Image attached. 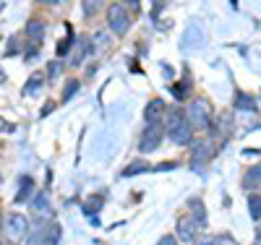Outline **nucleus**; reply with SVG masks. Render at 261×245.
Masks as SVG:
<instances>
[{"label":"nucleus","mask_w":261,"mask_h":245,"mask_svg":"<svg viewBox=\"0 0 261 245\" xmlns=\"http://www.w3.org/2000/svg\"><path fill=\"white\" fill-rule=\"evenodd\" d=\"M157 245H178V237L175 235H165V237H160Z\"/></svg>","instance_id":"nucleus-27"},{"label":"nucleus","mask_w":261,"mask_h":245,"mask_svg":"<svg viewBox=\"0 0 261 245\" xmlns=\"http://www.w3.org/2000/svg\"><path fill=\"white\" fill-rule=\"evenodd\" d=\"M186 206H188V211H191V216L196 219V222H199V225H201V230L206 227V206H204V201H201V198L199 196H191L188 198V201H186Z\"/></svg>","instance_id":"nucleus-12"},{"label":"nucleus","mask_w":261,"mask_h":245,"mask_svg":"<svg viewBox=\"0 0 261 245\" xmlns=\"http://www.w3.org/2000/svg\"><path fill=\"white\" fill-rule=\"evenodd\" d=\"M253 245H261V227H256V235H253Z\"/></svg>","instance_id":"nucleus-30"},{"label":"nucleus","mask_w":261,"mask_h":245,"mask_svg":"<svg viewBox=\"0 0 261 245\" xmlns=\"http://www.w3.org/2000/svg\"><path fill=\"white\" fill-rule=\"evenodd\" d=\"M170 92H172V97H175L178 102H186V99L193 94V81H191V78H183V81H178V84H172Z\"/></svg>","instance_id":"nucleus-13"},{"label":"nucleus","mask_w":261,"mask_h":245,"mask_svg":"<svg viewBox=\"0 0 261 245\" xmlns=\"http://www.w3.org/2000/svg\"><path fill=\"white\" fill-rule=\"evenodd\" d=\"M3 81H6V78H3V76H0V84H3Z\"/></svg>","instance_id":"nucleus-31"},{"label":"nucleus","mask_w":261,"mask_h":245,"mask_svg":"<svg viewBox=\"0 0 261 245\" xmlns=\"http://www.w3.org/2000/svg\"><path fill=\"white\" fill-rule=\"evenodd\" d=\"M162 136H165V128L157 123V125H146L144 133H141V139H139V151L141 154H151V151H157L160 144H162Z\"/></svg>","instance_id":"nucleus-6"},{"label":"nucleus","mask_w":261,"mask_h":245,"mask_svg":"<svg viewBox=\"0 0 261 245\" xmlns=\"http://www.w3.org/2000/svg\"><path fill=\"white\" fill-rule=\"evenodd\" d=\"M3 230H6V240L8 242H21L27 237V232H29V219L24 214H6Z\"/></svg>","instance_id":"nucleus-4"},{"label":"nucleus","mask_w":261,"mask_h":245,"mask_svg":"<svg viewBox=\"0 0 261 245\" xmlns=\"http://www.w3.org/2000/svg\"><path fill=\"white\" fill-rule=\"evenodd\" d=\"M71 52H73V55H71V65H81L84 58L92 52V37H79Z\"/></svg>","instance_id":"nucleus-11"},{"label":"nucleus","mask_w":261,"mask_h":245,"mask_svg":"<svg viewBox=\"0 0 261 245\" xmlns=\"http://www.w3.org/2000/svg\"><path fill=\"white\" fill-rule=\"evenodd\" d=\"M201 235V225L196 222L191 214H183L178 216V225H175V237L178 242H196Z\"/></svg>","instance_id":"nucleus-5"},{"label":"nucleus","mask_w":261,"mask_h":245,"mask_svg":"<svg viewBox=\"0 0 261 245\" xmlns=\"http://www.w3.org/2000/svg\"><path fill=\"white\" fill-rule=\"evenodd\" d=\"M191 42L196 44V47H201V44H204V34H201L199 26H191V29L186 32V37H183V47H188Z\"/></svg>","instance_id":"nucleus-19"},{"label":"nucleus","mask_w":261,"mask_h":245,"mask_svg":"<svg viewBox=\"0 0 261 245\" xmlns=\"http://www.w3.org/2000/svg\"><path fill=\"white\" fill-rule=\"evenodd\" d=\"M63 68H65V63H63V60H53V63H47V78H50V81L58 78V76L63 73Z\"/></svg>","instance_id":"nucleus-23"},{"label":"nucleus","mask_w":261,"mask_h":245,"mask_svg":"<svg viewBox=\"0 0 261 245\" xmlns=\"http://www.w3.org/2000/svg\"><path fill=\"white\" fill-rule=\"evenodd\" d=\"M97 8H99V3H84V11H86V16H94V13H97Z\"/></svg>","instance_id":"nucleus-28"},{"label":"nucleus","mask_w":261,"mask_h":245,"mask_svg":"<svg viewBox=\"0 0 261 245\" xmlns=\"http://www.w3.org/2000/svg\"><path fill=\"white\" fill-rule=\"evenodd\" d=\"M191 165H204V162H209L212 157H214V144L212 141H206V139H199V141H193V146H191Z\"/></svg>","instance_id":"nucleus-8"},{"label":"nucleus","mask_w":261,"mask_h":245,"mask_svg":"<svg viewBox=\"0 0 261 245\" xmlns=\"http://www.w3.org/2000/svg\"><path fill=\"white\" fill-rule=\"evenodd\" d=\"M248 214L256 225L261 222V193H248Z\"/></svg>","instance_id":"nucleus-17"},{"label":"nucleus","mask_w":261,"mask_h":245,"mask_svg":"<svg viewBox=\"0 0 261 245\" xmlns=\"http://www.w3.org/2000/svg\"><path fill=\"white\" fill-rule=\"evenodd\" d=\"M27 37L34 39V42H42V37H45V24H42L39 18H32L27 24Z\"/></svg>","instance_id":"nucleus-18"},{"label":"nucleus","mask_w":261,"mask_h":245,"mask_svg":"<svg viewBox=\"0 0 261 245\" xmlns=\"http://www.w3.org/2000/svg\"><path fill=\"white\" fill-rule=\"evenodd\" d=\"M196 245H220V242H217V237H199Z\"/></svg>","instance_id":"nucleus-29"},{"label":"nucleus","mask_w":261,"mask_h":245,"mask_svg":"<svg viewBox=\"0 0 261 245\" xmlns=\"http://www.w3.org/2000/svg\"><path fill=\"white\" fill-rule=\"evenodd\" d=\"M32 198H34V180H32V177H24L13 201H16V204H27V201H32Z\"/></svg>","instance_id":"nucleus-15"},{"label":"nucleus","mask_w":261,"mask_h":245,"mask_svg":"<svg viewBox=\"0 0 261 245\" xmlns=\"http://www.w3.org/2000/svg\"><path fill=\"white\" fill-rule=\"evenodd\" d=\"M102 204H105L102 196H89V201L84 204V211H86V214H97V211L102 209Z\"/></svg>","instance_id":"nucleus-22"},{"label":"nucleus","mask_w":261,"mask_h":245,"mask_svg":"<svg viewBox=\"0 0 261 245\" xmlns=\"http://www.w3.org/2000/svg\"><path fill=\"white\" fill-rule=\"evenodd\" d=\"M186 118L193 130H206L214 123V107L206 97H193L186 107Z\"/></svg>","instance_id":"nucleus-2"},{"label":"nucleus","mask_w":261,"mask_h":245,"mask_svg":"<svg viewBox=\"0 0 261 245\" xmlns=\"http://www.w3.org/2000/svg\"><path fill=\"white\" fill-rule=\"evenodd\" d=\"M107 24H110V32L115 37H125L128 29H130V13H128V6L123 3H113L107 8Z\"/></svg>","instance_id":"nucleus-3"},{"label":"nucleus","mask_w":261,"mask_h":245,"mask_svg":"<svg viewBox=\"0 0 261 245\" xmlns=\"http://www.w3.org/2000/svg\"><path fill=\"white\" fill-rule=\"evenodd\" d=\"M71 50H73V34L68 32V37H63V39L58 42V60H63Z\"/></svg>","instance_id":"nucleus-21"},{"label":"nucleus","mask_w":261,"mask_h":245,"mask_svg":"<svg viewBox=\"0 0 261 245\" xmlns=\"http://www.w3.org/2000/svg\"><path fill=\"white\" fill-rule=\"evenodd\" d=\"M235 110H243V113H256V97L253 94H246V92H238L235 99H232Z\"/></svg>","instance_id":"nucleus-14"},{"label":"nucleus","mask_w":261,"mask_h":245,"mask_svg":"<svg viewBox=\"0 0 261 245\" xmlns=\"http://www.w3.org/2000/svg\"><path fill=\"white\" fill-rule=\"evenodd\" d=\"M243 188L248 193H261V162H256L253 167L246 170L243 175Z\"/></svg>","instance_id":"nucleus-10"},{"label":"nucleus","mask_w":261,"mask_h":245,"mask_svg":"<svg viewBox=\"0 0 261 245\" xmlns=\"http://www.w3.org/2000/svg\"><path fill=\"white\" fill-rule=\"evenodd\" d=\"M165 136L172 144H178V146L193 144V128H191V123L186 118V110H180V107L167 110V115H165Z\"/></svg>","instance_id":"nucleus-1"},{"label":"nucleus","mask_w":261,"mask_h":245,"mask_svg":"<svg viewBox=\"0 0 261 245\" xmlns=\"http://www.w3.org/2000/svg\"><path fill=\"white\" fill-rule=\"evenodd\" d=\"M154 167H151L146 159H136V162H130L123 172H120V177H136V175H141V172H151Z\"/></svg>","instance_id":"nucleus-16"},{"label":"nucleus","mask_w":261,"mask_h":245,"mask_svg":"<svg viewBox=\"0 0 261 245\" xmlns=\"http://www.w3.org/2000/svg\"><path fill=\"white\" fill-rule=\"evenodd\" d=\"M92 44H97V47H107V44H110V34L97 32V34L92 37Z\"/></svg>","instance_id":"nucleus-25"},{"label":"nucleus","mask_w":261,"mask_h":245,"mask_svg":"<svg viewBox=\"0 0 261 245\" xmlns=\"http://www.w3.org/2000/svg\"><path fill=\"white\" fill-rule=\"evenodd\" d=\"M165 115H167V104H165V99H151V102L146 104V110H144V120H146V125H157Z\"/></svg>","instance_id":"nucleus-9"},{"label":"nucleus","mask_w":261,"mask_h":245,"mask_svg":"<svg viewBox=\"0 0 261 245\" xmlns=\"http://www.w3.org/2000/svg\"><path fill=\"white\" fill-rule=\"evenodd\" d=\"M42 84H45V76H39V73H34V76L29 78V84L24 86V94H27V97H34V94L39 92V89H42Z\"/></svg>","instance_id":"nucleus-20"},{"label":"nucleus","mask_w":261,"mask_h":245,"mask_svg":"<svg viewBox=\"0 0 261 245\" xmlns=\"http://www.w3.org/2000/svg\"><path fill=\"white\" fill-rule=\"evenodd\" d=\"M79 86H81V84H79V78H71L68 84H65V89H63V99L68 102V99H71V97L79 92Z\"/></svg>","instance_id":"nucleus-24"},{"label":"nucleus","mask_w":261,"mask_h":245,"mask_svg":"<svg viewBox=\"0 0 261 245\" xmlns=\"http://www.w3.org/2000/svg\"><path fill=\"white\" fill-rule=\"evenodd\" d=\"M217 242H220V245H241V242H238L232 235H227V232H222V235H217Z\"/></svg>","instance_id":"nucleus-26"},{"label":"nucleus","mask_w":261,"mask_h":245,"mask_svg":"<svg viewBox=\"0 0 261 245\" xmlns=\"http://www.w3.org/2000/svg\"><path fill=\"white\" fill-rule=\"evenodd\" d=\"M29 211L34 219H39L42 225H50V219H53V206H50V196L47 193H34V198L29 201Z\"/></svg>","instance_id":"nucleus-7"}]
</instances>
